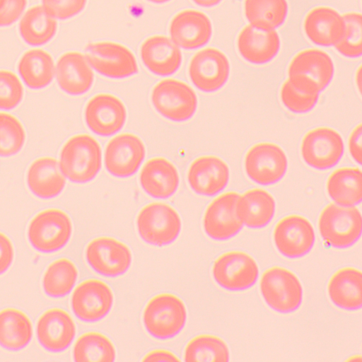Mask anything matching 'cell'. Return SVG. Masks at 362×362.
Returning <instances> with one entry per match:
<instances>
[{"instance_id":"8d00e7d4","label":"cell","mask_w":362,"mask_h":362,"mask_svg":"<svg viewBox=\"0 0 362 362\" xmlns=\"http://www.w3.org/2000/svg\"><path fill=\"white\" fill-rule=\"evenodd\" d=\"M78 276L76 264L62 257L54 260L47 267L42 279L44 293L52 298H62L70 293Z\"/></svg>"},{"instance_id":"e0dca14e","label":"cell","mask_w":362,"mask_h":362,"mask_svg":"<svg viewBox=\"0 0 362 362\" xmlns=\"http://www.w3.org/2000/svg\"><path fill=\"white\" fill-rule=\"evenodd\" d=\"M84 121L94 134L107 137L118 133L124 126L127 108L115 95L100 93L93 95L86 104Z\"/></svg>"},{"instance_id":"d4e9b609","label":"cell","mask_w":362,"mask_h":362,"mask_svg":"<svg viewBox=\"0 0 362 362\" xmlns=\"http://www.w3.org/2000/svg\"><path fill=\"white\" fill-rule=\"evenodd\" d=\"M139 55L146 69L160 77L173 75L182 63L180 48L169 37L162 35L146 38L141 45Z\"/></svg>"},{"instance_id":"603a6c76","label":"cell","mask_w":362,"mask_h":362,"mask_svg":"<svg viewBox=\"0 0 362 362\" xmlns=\"http://www.w3.org/2000/svg\"><path fill=\"white\" fill-rule=\"evenodd\" d=\"M346 28L343 15L334 8L319 6L310 10L303 22L307 39L320 47H334L343 37Z\"/></svg>"},{"instance_id":"4dcf8cb0","label":"cell","mask_w":362,"mask_h":362,"mask_svg":"<svg viewBox=\"0 0 362 362\" xmlns=\"http://www.w3.org/2000/svg\"><path fill=\"white\" fill-rule=\"evenodd\" d=\"M321 90L317 83L301 75L288 76L282 83L279 98L284 107L296 115L306 114L317 105Z\"/></svg>"},{"instance_id":"8992f818","label":"cell","mask_w":362,"mask_h":362,"mask_svg":"<svg viewBox=\"0 0 362 362\" xmlns=\"http://www.w3.org/2000/svg\"><path fill=\"white\" fill-rule=\"evenodd\" d=\"M151 103L162 117L176 123L192 119L198 107L194 90L175 78H165L157 83L151 90Z\"/></svg>"},{"instance_id":"6da1fadb","label":"cell","mask_w":362,"mask_h":362,"mask_svg":"<svg viewBox=\"0 0 362 362\" xmlns=\"http://www.w3.org/2000/svg\"><path fill=\"white\" fill-rule=\"evenodd\" d=\"M58 162L68 180L78 185L88 183L94 180L101 170V146L89 134H76L63 144Z\"/></svg>"},{"instance_id":"d6a6232c","label":"cell","mask_w":362,"mask_h":362,"mask_svg":"<svg viewBox=\"0 0 362 362\" xmlns=\"http://www.w3.org/2000/svg\"><path fill=\"white\" fill-rule=\"evenodd\" d=\"M329 197L344 206H356L362 201V172L358 168L341 167L332 172L326 183Z\"/></svg>"},{"instance_id":"277c9868","label":"cell","mask_w":362,"mask_h":362,"mask_svg":"<svg viewBox=\"0 0 362 362\" xmlns=\"http://www.w3.org/2000/svg\"><path fill=\"white\" fill-rule=\"evenodd\" d=\"M139 238L146 244L163 247L172 245L182 230L178 212L165 202H155L143 206L136 218Z\"/></svg>"},{"instance_id":"52a82bcc","label":"cell","mask_w":362,"mask_h":362,"mask_svg":"<svg viewBox=\"0 0 362 362\" xmlns=\"http://www.w3.org/2000/svg\"><path fill=\"white\" fill-rule=\"evenodd\" d=\"M73 232L69 216L64 211L50 208L37 213L30 221L27 236L35 250L53 253L69 243Z\"/></svg>"},{"instance_id":"e575fe53","label":"cell","mask_w":362,"mask_h":362,"mask_svg":"<svg viewBox=\"0 0 362 362\" xmlns=\"http://www.w3.org/2000/svg\"><path fill=\"white\" fill-rule=\"evenodd\" d=\"M244 16L249 25L264 30H276L286 21L288 0H244Z\"/></svg>"},{"instance_id":"f546056e","label":"cell","mask_w":362,"mask_h":362,"mask_svg":"<svg viewBox=\"0 0 362 362\" xmlns=\"http://www.w3.org/2000/svg\"><path fill=\"white\" fill-rule=\"evenodd\" d=\"M327 293L332 304L340 310L354 312L362 307V273L360 269L346 267L329 278Z\"/></svg>"},{"instance_id":"3957f363","label":"cell","mask_w":362,"mask_h":362,"mask_svg":"<svg viewBox=\"0 0 362 362\" xmlns=\"http://www.w3.org/2000/svg\"><path fill=\"white\" fill-rule=\"evenodd\" d=\"M322 240L336 250L348 249L358 242L362 234V215L356 206L327 204L318 218Z\"/></svg>"},{"instance_id":"9a60e30c","label":"cell","mask_w":362,"mask_h":362,"mask_svg":"<svg viewBox=\"0 0 362 362\" xmlns=\"http://www.w3.org/2000/svg\"><path fill=\"white\" fill-rule=\"evenodd\" d=\"M273 242L283 257L296 259L305 257L315 243V231L305 217L291 214L281 218L274 226Z\"/></svg>"},{"instance_id":"7dc6e473","label":"cell","mask_w":362,"mask_h":362,"mask_svg":"<svg viewBox=\"0 0 362 362\" xmlns=\"http://www.w3.org/2000/svg\"><path fill=\"white\" fill-rule=\"evenodd\" d=\"M142 361H180V359L173 352L166 349H153L146 354Z\"/></svg>"},{"instance_id":"44dd1931","label":"cell","mask_w":362,"mask_h":362,"mask_svg":"<svg viewBox=\"0 0 362 362\" xmlns=\"http://www.w3.org/2000/svg\"><path fill=\"white\" fill-rule=\"evenodd\" d=\"M35 334L38 343L47 351L58 354L73 343L76 326L72 317L62 308H51L38 318Z\"/></svg>"},{"instance_id":"cb8c5ba5","label":"cell","mask_w":362,"mask_h":362,"mask_svg":"<svg viewBox=\"0 0 362 362\" xmlns=\"http://www.w3.org/2000/svg\"><path fill=\"white\" fill-rule=\"evenodd\" d=\"M58 87L70 96H81L91 88L94 73L85 54L69 51L62 54L55 65Z\"/></svg>"},{"instance_id":"7402d4cb","label":"cell","mask_w":362,"mask_h":362,"mask_svg":"<svg viewBox=\"0 0 362 362\" xmlns=\"http://www.w3.org/2000/svg\"><path fill=\"white\" fill-rule=\"evenodd\" d=\"M236 48L245 62L263 66L277 57L281 49V40L276 30H260L248 24L239 32Z\"/></svg>"},{"instance_id":"d6986e66","label":"cell","mask_w":362,"mask_h":362,"mask_svg":"<svg viewBox=\"0 0 362 362\" xmlns=\"http://www.w3.org/2000/svg\"><path fill=\"white\" fill-rule=\"evenodd\" d=\"M230 172L222 158L214 155L202 156L190 164L187 180L196 194L212 197L221 194L228 186Z\"/></svg>"},{"instance_id":"bcb514c9","label":"cell","mask_w":362,"mask_h":362,"mask_svg":"<svg viewBox=\"0 0 362 362\" xmlns=\"http://www.w3.org/2000/svg\"><path fill=\"white\" fill-rule=\"evenodd\" d=\"M362 125L360 123L351 131L348 140V148L351 158L359 165L362 163Z\"/></svg>"},{"instance_id":"4fadbf2b","label":"cell","mask_w":362,"mask_h":362,"mask_svg":"<svg viewBox=\"0 0 362 362\" xmlns=\"http://www.w3.org/2000/svg\"><path fill=\"white\" fill-rule=\"evenodd\" d=\"M86 58L100 75L110 79H124L138 73L139 67L133 52L126 46L110 41L87 45Z\"/></svg>"},{"instance_id":"2e32d148","label":"cell","mask_w":362,"mask_h":362,"mask_svg":"<svg viewBox=\"0 0 362 362\" xmlns=\"http://www.w3.org/2000/svg\"><path fill=\"white\" fill-rule=\"evenodd\" d=\"M146 156L143 141L132 133H122L112 137L104 152V165L112 176L125 179L134 175Z\"/></svg>"},{"instance_id":"5bb4252c","label":"cell","mask_w":362,"mask_h":362,"mask_svg":"<svg viewBox=\"0 0 362 362\" xmlns=\"http://www.w3.org/2000/svg\"><path fill=\"white\" fill-rule=\"evenodd\" d=\"M114 305V293L105 282L88 279L81 282L71 297L75 317L84 323H96L105 319Z\"/></svg>"},{"instance_id":"ba28073f","label":"cell","mask_w":362,"mask_h":362,"mask_svg":"<svg viewBox=\"0 0 362 362\" xmlns=\"http://www.w3.org/2000/svg\"><path fill=\"white\" fill-rule=\"evenodd\" d=\"M85 259L98 275L108 279L124 276L132 264V253L122 241L109 236H100L87 244Z\"/></svg>"},{"instance_id":"f6af8a7d","label":"cell","mask_w":362,"mask_h":362,"mask_svg":"<svg viewBox=\"0 0 362 362\" xmlns=\"http://www.w3.org/2000/svg\"><path fill=\"white\" fill-rule=\"evenodd\" d=\"M14 258V250L11 240L0 231V275L11 266Z\"/></svg>"},{"instance_id":"816d5d0a","label":"cell","mask_w":362,"mask_h":362,"mask_svg":"<svg viewBox=\"0 0 362 362\" xmlns=\"http://www.w3.org/2000/svg\"><path fill=\"white\" fill-rule=\"evenodd\" d=\"M6 0H0V10L4 7Z\"/></svg>"},{"instance_id":"4316f807","label":"cell","mask_w":362,"mask_h":362,"mask_svg":"<svg viewBox=\"0 0 362 362\" xmlns=\"http://www.w3.org/2000/svg\"><path fill=\"white\" fill-rule=\"evenodd\" d=\"M25 182L29 191L35 197L48 200L58 197L64 190L66 178L62 173L58 160L50 156H42L29 165Z\"/></svg>"},{"instance_id":"8fae6325","label":"cell","mask_w":362,"mask_h":362,"mask_svg":"<svg viewBox=\"0 0 362 362\" xmlns=\"http://www.w3.org/2000/svg\"><path fill=\"white\" fill-rule=\"evenodd\" d=\"M341 135L328 127H318L308 131L303 137L300 156L309 168L325 171L335 167L344 153Z\"/></svg>"},{"instance_id":"b9f144b4","label":"cell","mask_w":362,"mask_h":362,"mask_svg":"<svg viewBox=\"0 0 362 362\" xmlns=\"http://www.w3.org/2000/svg\"><path fill=\"white\" fill-rule=\"evenodd\" d=\"M24 96V88L19 77L13 71L0 69V110L17 107Z\"/></svg>"},{"instance_id":"ab89813d","label":"cell","mask_w":362,"mask_h":362,"mask_svg":"<svg viewBox=\"0 0 362 362\" xmlns=\"http://www.w3.org/2000/svg\"><path fill=\"white\" fill-rule=\"evenodd\" d=\"M25 140L26 133L21 122L14 115L0 111V157L17 155Z\"/></svg>"},{"instance_id":"ee69618b","label":"cell","mask_w":362,"mask_h":362,"mask_svg":"<svg viewBox=\"0 0 362 362\" xmlns=\"http://www.w3.org/2000/svg\"><path fill=\"white\" fill-rule=\"evenodd\" d=\"M28 0H6L0 10V28L15 23L24 13Z\"/></svg>"},{"instance_id":"f907efd6","label":"cell","mask_w":362,"mask_h":362,"mask_svg":"<svg viewBox=\"0 0 362 362\" xmlns=\"http://www.w3.org/2000/svg\"><path fill=\"white\" fill-rule=\"evenodd\" d=\"M150 3L155 4H162L167 2H169L171 0H146Z\"/></svg>"},{"instance_id":"74e56055","label":"cell","mask_w":362,"mask_h":362,"mask_svg":"<svg viewBox=\"0 0 362 362\" xmlns=\"http://www.w3.org/2000/svg\"><path fill=\"white\" fill-rule=\"evenodd\" d=\"M74 361H115L116 349L109 337L103 333L90 331L82 334L76 341L72 351Z\"/></svg>"},{"instance_id":"681fc988","label":"cell","mask_w":362,"mask_h":362,"mask_svg":"<svg viewBox=\"0 0 362 362\" xmlns=\"http://www.w3.org/2000/svg\"><path fill=\"white\" fill-rule=\"evenodd\" d=\"M356 85L358 86V88L359 90V92L361 93V66H360L356 73Z\"/></svg>"},{"instance_id":"7bdbcfd3","label":"cell","mask_w":362,"mask_h":362,"mask_svg":"<svg viewBox=\"0 0 362 362\" xmlns=\"http://www.w3.org/2000/svg\"><path fill=\"white\" fill-rule=\"evenodd\" d=\"M88 0H42L46 12L55 19H71L85 8Z\"/></svg>"},{"instance_id":"30bf717a","label":"cell","mask_w":362,"mask_h":362,"mask_svg":"<svg viewBox=\"0 0 362 362\" xmlns=\"http://www.w3.org/2000/svg\"><path fill=\"white\" fill-rule=\"evenodd\" d=\"M243 163L249 180L261 186H271L279 182L286 175L288 159L278 144L259 142L247 150Z\"/></svg>"},{"instance_id":"484cf974","label":"cell","mask_w":362,"mask_h":362,"mask_svg":"<svg viewBox=\"0 0 362 362\" xmlns=\"http://www.w3.org/2000/svg\"><path fill=\"white\" fill-rule=\"evenodd\" d=\"M139 184L143 191L156 199H167L175 194L180 185L177 168L162 157L149 159L139 173Z\"/></svg>"},{"instance_id":"60d3db41","label":"cell","mask_w":362,"mask_h":362,"mask_svg":"<svg viewBox=\"0 0 362 362\" xmlns=\"http://www.w3.org/2000/svg\"><path fill=\"white\" fill-rule=\"evenodd\" d=\"M346 28L343 37L334 47L337 53L349 59H356L362 55V17L356 11L343 14Z\"/></svg>"},{"instance_id":"836d02e7","label":"cell","mask_w":362,"mask_h":362,"mask_svg":"<svg viewBox=\"0 0 362 362\" xmlns=\"http://www.w3.org/2000/svg\"><path fill=\"white\" fill-rule=\"evenodd\" d=\"M33 329L28 316L16 308L0 311V346L9 351H18L31 341Z\"/></svg>"},{"instance_id":"83f0119b","label":"cell","mask_w":362,"mask_h":362,"mask_svg":"<svg viewBox=\"0 0 362 362\" xmlns=\"http://www.w3.org/2000/svg\"><path fill=\"white\" fill-rule=\"evenodd\" d=\"M276 204L273 195L262 188H253L240 194L235 206L238 217L247 228L262 229L273 220Z\"/></svg>"},{"instance_id":"f1b7e54d","label":"cell","mask_w":362,"mask_h":362,"mask_svg":"<svg viewBox=\"0 0 362 362\" xmlns=\"http://www.w3.org/2000/svg\"><path fill=\"white\" fill-rule=\"evenodd\" d=\"M334 73L332 57L319 48L300 50L292 57L287 69L288 76L301 75L315 81L321 91L330 85Z\"/></svg>"},{"instance_id":"d590c367","label":"cell","mask_w":362,"mask_h":362,"mask_svg":"<svg viewBox=\"0 0 362 362\" xmlns=\"http://www.w3.org/2000/svg\"><path fill=\"white\" fill-rule=\"evenodd\" d=\"M57 31V22L42 5L28 8L21 17L18 33L21 39L32 47L42 46L51 41Z\"/></svg>"},{"instance_id":"ac0fdd59","label":"cell","mask_w":362,"mask_h":362,"mask_svg":"<svg viewBox=\"0 0 362 362\" xmlns=\"http://www.w3.org/2000/svg\"><path fill=\"white\" fill-rule=\"evenodd\" d=\"M239 195L236 192H224L209 204L202 219L203 230L209 238L218 242L226 241L242 230L243 224L235 211Z\"/></svg>"},{"instance_id":"7a4b0ae2","label":"cell","mask_w":362,"mask_h":362,"mask_svg":"<svg viewBox=\"0 0 362 362\" xmlns=\"http://www.w3.org/2000/svg\"><path fill=\"white\" fill-rule=\"evenodd\" d=\"M187 320L185 304L170 293L151 298L144 306L142 322L146 333L159 341L170 340L184 329Z\"/></svg>"},{"instance_id":"7c38bea8","label":"cell","mask_w":362,"mask_h":362,"mask_svg":"<svg viewBox=\"0 0 362 362\" xmlns=\"http://www.w3.org/2000/svg\"><path fill=\"white\" fill-rule=\"evenodd\" d=\"M231 65L227 55L216 47L198 50L191 58L188 75L199 91L213 93L222 89L229 80Z\"/></svg>"},{"instance_id":"c3c4849f","label":"cell","mask_w":362,"mask_h":362,"mask_svg":"<svg viewBox=\"0 0 362 362\" xmlns=\"http://www.w3.org/2000/svg\"><path fill=\"white\" fill-rule=\"evenodd\" d=\"M197 6L204 8H211L219 5L223 0H191Z\"/></svg>"},{"instance_id":"ffe728a7","label":"cell","mask_w":362,"mask_h":362,"mask_svg":"<svg viewBox=\"0 0 362 362\" xmlns=\"http://www.w3.org/2000/svg\"><path fill=\"white\" fill-rule=\"evenodd\" d=\"M170 38L180 48L195 50L205 47L213 35L209 17L195 9H185L175 14L168 29Z\"/></svg>"},{"instance_id":"f35d334b","label":"cell","mask_w":362,"mask_h":362,"mask_svg":"<svg viewBox=\"0 0 362 362\" xmlns=\"http://www.w3.org/2000/svg\"><path fill=\"white\" fill-rule=\"evenodd\" d=\"M185 361H230V351L227 344L218 336L202 334L192 337L184 349Z\"/></svg>"},{"instance_id":"1f68e13d","label":"cell","mask_w":362,"mask_h":362,"mask_svg":"<svg viewBox=\"0 0 362 362\" xmlns=\"http://www.w3.org/2000/svg\"><path fill=\"white\" fill-rule=\"evenodd\" d=\"M17 70L24 85L33 90L47 88L55 76L53 57L40 48L25 52L18 60Z\"/></svg>"},{"instance_id":"9c48e42d","label":"cell","mask_w":362,"mask_h":362,"mask_svg":"<svg viewBox=\"0 0 362 362\" xmlns=\"http://www.w3.org/2000/svg\"><path fill=\"white\" fill-rule=\"evenodd\" d=\"M214 281L229 292H243L251 288L259 276L255 259L249 254L238 250L219 255L211 268Z\"/></svg>"},{"instance_id":"5b68a950","label":"cell","mask_w":362,"mask_h":362,"mask_svg":"<svg viewBox=\"0 0 362 362\" xmlns=\"http://www.w3.org/2000/svg\"><path fill=\"white\" fill-rule=\"evenodd\" d=\"M259 291L267 305L279 314L293 313L303 303V289L300 279L282 267L274 266L263 272Z\"/></svg>"}]
</instances>
